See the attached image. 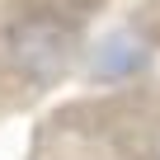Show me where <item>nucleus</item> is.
<instances>
[{"instance_id":"f03ea898","label":"nucleus","mask_w":160,"mask_h":160,"mask_svg":"<svg viewBox=\"0 0 160 160\" xmlns=\"http://www.w3.org/2000/svg\"><path fill=\"white\" fill-rule=\"evenodd\" d=\"M24 160H160V66L52 104Z\"/></svg>"},{"instance_id":"f257e3e1","label":"nucleus","mask_w":160,"mask_h":160,"mask_svg":"<svg viewBox=\"0 0 160 160\" xmlns=\"http://www.w3.org/2000/svg\"><path fill=\"white\" fill-rule=\"evenodd\" d=\"M122 0H0V122L38 113L90 66Z\"/></svg>"}]
</instances>
